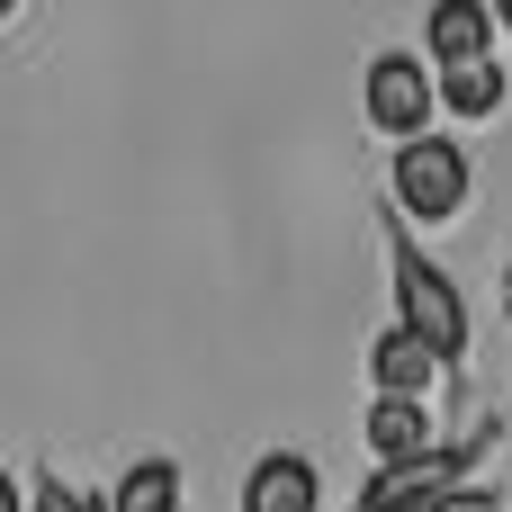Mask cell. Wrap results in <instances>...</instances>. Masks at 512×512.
<instances>
[{
  "label": "cell",
  "instance_id": "obj_1",
  "mask_svg": "<svg viewBox=\"0 0 512 512\" xmlns=\"http://www.w3.org/2000/svg\"><path fill=\"white\" fill-rule=\"evenodd\" d=\"M387 261H396V315L459 369V360H468V297L450 288L441 261L414 252V216H405V207H387Z\"/></svg>",
  "mask_w": 512,
  "mask_h": 512
},
{
  "label": "cell",
  "instance_id": "obj_2",
  "mask_svg": "<svg viewBox=\"0 0 512 512\" xmlns=\"http://www.w3.org/2000/svg\"><path fill=\"white\" fill-rule=\"evenodd\" d=\"M495 441H504V423L486 414L468 441H432L423 459H396V468L360 477V512H432L441 495L477 486V468H486V450H495Z\"/></svg>",
  "mask_w": 512,
  "mask_h": 512
},
{
  "label": "cell",
  "instance_id": "obj_3",
  "mask_svg": "<svg viewBox=\"0 0 512 512\" xmlns=\"http://www.w3.org/2000/svg\"><path fill=\"white\" fill-rule=\"evenodd\" d=\"M360 108H369V126L396 135V144L432 135V117H441V63H432V54H378L369 81H360Z\"/></svg>",
  "mask_w": 512,
  "mask_h": 512
},
{
  "label": "cell",
  "instance_id": "obj_4",
  "mask_svg": "<svg viewBox=\"0 0 512 512\" xmlns=\"http://www.w3.org/2000/svg\"><path fill=\"white\" fill-rule=\"evenodd\" d=\"M387 189H396V207H405L414 225H450V216L468 207V153H459L450 135H414V144H396Z\"/></svg>",
  "mask_w": 512,
  "mask_h": 512
},
{
  "label": "cell",
  "instance_id": "obj_5",
  "mask_svg": "<svg viewBox=\"0 0 512 512\" xmlns=\"http://www.w3.org/2000/svg\"><path fill=\"white\" fill-rule=\"evenodd\" d=\"M441 378H450V360H441V351H432L405 315L369 342V387H378V396H432Z\"/></svg>",
  "mask_w": 512,
  "mask_h": 512
},
{
  "label": "cell",
  "instance_id": "obj_6",
  "mask_svg": "<svg viewBox=\"0 0 512 512\" xmlns=\"http://www.w3.org/2000/svg\"><path fill=\"white\" fill-rule=\"evenodd\" d=\"M495 36H504L495 0H432V9H423V54H432L441 72H450V63L495 54Z\"/></svg>",
  "mask_w": 512,
  "mask_h": 512
},
{
  "label": "cell",
  "instance_id": "obj_7",
  "mask_svg": "<svg viewBox=\"0 0 512 512\" xmlns=\"http://www.w3.org/2000/svg\"><path fill=\"white\" fill-rule=\"evenodd\" d=\"M243 512H324V477L306 450H261L243 477Z\"/></svg>",
  "mask_w": 512,
  "mask_h": 512
},
{
  "label": "cell",
  "instance_id": "obj_8",
  "mask_svg": "<svg viewBox=\"0 0 512 512\" xmlns=\"http://www.w3.org/2000/svg\"><path fill=\"white\" fill-rule=\"evenodd\" d=\"M360 441H369L378 468L423 459V450H432V396H378V405L360 414Z\"/></svg>",
  "mask_w": 512,
  "mask_h": 512
},
{
  "label": "cell",
  "instance_id": "obj_9",
  "mask_svg": "<svg viewBox=\"0 0 512 512\" xmlns=\"http://www.w3.org/2000/svg\"><path fill=\"white\" fill-rule=\"evenodd\" d=\"M504 90H512V72L495 63V54H477V63H450V72H441V108H450V117H468V126L504 117Z\"/></svg>",
  "mask_w": 512,
  "mask_h": 512
},
{
  "label": "cell",
  "instance_id": "obj_10",
  "mask_svg": "<svg viewBox=\"0 0 512 512\" xmlns=\"http://www.w3.org/2000/svg\"><path fill=\"white\" fill-rule=\"evenodd\" d=\"M108 512H180V468L171 459H135L108 486Z\"/></svg>",
  "mask_w": 512,
  "mask_h": 512
},
{
  "label": "cell",
  "instance_id": "obj_11",
  "mask_svg": "<svg viewBox=\"0 0 512 512\" xmlns=\"http://www.w3.org/2000/svg\"><path fill=\"white\" fill-rule=\"evenodd\" d=\"M27 512H108L90 486H72V477H45L36 495H27Z\"/></svg>",
  "mask_w": 512,
  "mask_h": 512
},
{
  "label": "cell",
  "instance_id": "obj_12",
  "mask_svg": "<svg viewBox=\"0 0 512 512\" xmlns=\"http://www.w3.org/2000/svg\"><path fill=\"white\" fill-rule=\"evenodd\" d=\"M432 512H504V504H495L486 486H459V495H441V504H432Z\"/></svg>",
  "mask_w": 512,
  "mask_h": 512
},
{
  "label": "cell",
  "instance_id": "obj_13",
  "mask_svg": "<svg viewBox=\"0 0 512 512\" xmlns=\"http://www.w3.org/2000/svg\"><path fill=\"white\" fill-rule=\"evenodd\" d=\"M0 512H27V495H18V477L0 468Z\"/></svg>",
  "mask_w": 512,
  "mask_h": 512
},
{
  "label": "cell",
  "instance_id": "obj_14",
  "mask_svg": "<svg viewBox=\"0 0 512 512\" xmlns=\"http://www.w3.org/2000/svg\"><path fill=\"white\" fill-rule=\"evenodd\" d=\"M495 18H504V36H512V0H495Z\"/></svg>",
  "mask_w": 512,
  "mask_h": 512
},
{
  "label": "cell",
  "instance_id": "obj_15",
  "mask_svg": "<svg viewBox=\"0 0 512 512\" xmlns=\"http://www.w3.org/2000/svg\"><path fill=\"white\" fill-rule=\"evenodd\" d=\"M504 315H512V261H504Z\"/></svg>",
  "mask_w": 512,
  "mask_h": 512
},
{
  "label": "cell",
  "instance_id": "obj_16",
  "mask_svg": "<svg viewBox=\"0 0 512 512\" xmlns=\"http://www.w3.org/2000/svg\"><path fill=\"white\" fill-rule=\"evenodd\" d=\"M0 18H18V0H0Z\"/></svg>",
  "mask_w": 512,
  "mask_h": 512
}]
</instances>
